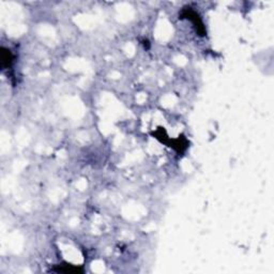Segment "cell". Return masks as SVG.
<instances>
[{"label": "cell", "instance_id": "obj_1", "mask_svg": "<svg viewBox=\"0 0 274 274\" xmlns=\"http://www.w3.org/2000/svg\"><path fill=\"white\" fill-rule=\"evenodd\" d=\"M151 135L157 140L163 142V144H165L168 147L173 148V149L176 150L178 153H183L189 146V141L186 140V138L183 135L179 136L176 139H171L167 136L166 131L164 130V128H158L156 132H152Z\"/></svg>", "mask_w": 274, "mask_h": 274}, {"label": "cell", "instance_id": "obj_2", "mask_svg": "<svg viewBox=\"0 0 274 274\" xmlns=\"http://www.w3.org/2000/svg\"><path fill=\"white\" fill-rule=\"evenodd\" d=\"M179 19L191 20L195 27L196 32L200 37H205L207 35V31L204 26V23H202V20H201V18L199 16V14L195 12V11L192 8L186 7L184 9H182L181 12L179 13Z\"/></svg>", "mask_w": 274, "mask_h": 274}, {"label": "cell", "instance_id": "obj_3", "mask_svg": "<svg viewBox=\"0 0 274 274\" xmlns=\"http://www.w3.org/2000/svg\"><path fill=\"white\" fill-rule=\"evenodd\" d=\"M54 272L57 273H83L84 269L81 267H78V266H73V265H69V264H63V265H58L56 266V268H54L52 270Z\"/></svg>", "mask_w": 274, "mask_h": 274}, {"label": "cell", "instance_id": "obj_4", "mask_svg": "<svg viewBox=\"0 0 274 274\" xmlns=\"http://www.w3.org/2000/svg\"><path fill=\"white\" fill-rule=\"evenodd\" d=\"M0 59H1V67L3 69L9 68L13 61V55L11 53L10 49L1 47V52H0Z\"/></svg>", "mask_w": 274, "mask_h": 274}]
</instances>
